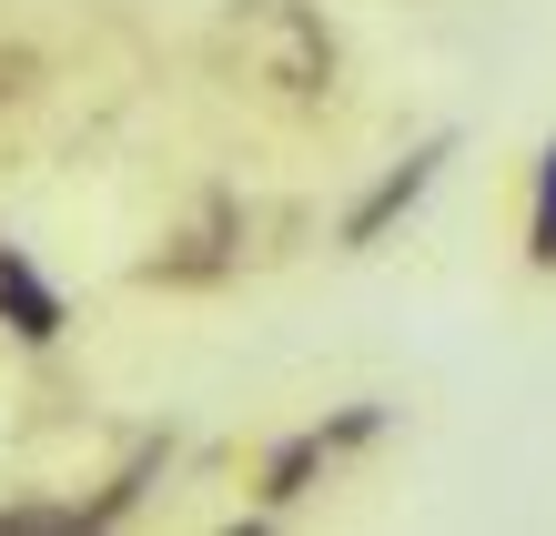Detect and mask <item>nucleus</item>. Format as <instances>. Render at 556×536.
<instances>
[{
	"label": "nucleus",
	"mask_w": 556,
	"mask_h": 536,
	"mask_svg": "<svg viewBox=\"0 0 556 536\" xmlns=\"http://www.w3.org/2000/svg\"><path fill=\"white\" fill-rule=\"evenodd\" d=\"M223 41L243 51V82H264L283 112H324V102H334V82H344L334 30H324L314 0H233Z\"/></svg>",
	"instance_id": "f257e3e1"
},
{
	"label": "nucleus",
	"mask_w": 556,
	"mask_h": 536,
	"mask_svg": "<svg viewBox=\"0 0 556 536\" xmlns=\"http://www.w3.org/2000/svg\"><path fill=\"white\" fill-rule=\"evenodd\" d=\"M233 253H243V213L213 192V203H203V213L173 233V244L142 263V284H213V274H233Z\"/></svg>",
	"instance_id": "f03ea898"
},
{
	"label": "nucleus",
	"mask_w": 556,
	"mask_h": 536,
	"mask_svg": "<svg viewBox=\"0 0 556 536\" xmlns=\"http://www.w3.org/2000/svg\"><path fill=\"white\" fill-rule=\"evenodd\" d=\"M445 152H455V142H425V152H405V162H395V173H384V183L365 192V203H354V213H344V253H375V244H384V233H395V223H405V213L425 203V183H435V173H445Z\"/></svg>",
	"instance_id": "7ed1b4c3"
},
{
	"label": "nucleus",
	"mask_w": 556,
	"mask_h": 536,
	"mask_svg": "<svg viewBox=\"0 0 556 536\" xmlns=\"http://www.w3.org/2000/svg\"><path fill=\"white\" fill-rule=\"evenodd\" d=\"M0 324H11L21 345H61V324H72V314H61V294L30 274L11 244H0Z\"/></svg>",
	"instance_id": "20e7f679"
},
{
	"label": "nucleus",
	"mask_w": 556,
	"mask_h": 536,
	"mask_svg": "<svg viewBox=\"0 0 556 536\" xmlns=\"http://www.w3.org/2000/svg\"><path fill=\"white\" fill-rule=\"evenodd\" d=\"M527 263L556 274V142L536 152V203H527Z\"/></svg>",
	"instance_id": "39448f33"
}]
</instances>
